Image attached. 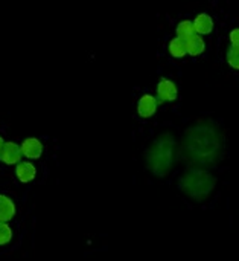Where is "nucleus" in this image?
<instances>
[{"mask_svg": "<svg viewBox=\"0 0 239 261\" xmlns=\"http://www.w3.org/2000/svg\"><path fill=\"white\" fill-rule=\"evenodd\" d=\"M157 106H159V101L156 96L150 95V93H145L139 98V102H137V115L143 119H148L151 116L156 115L157 112Z\"/></svg>", "mask_w": 239, "mask_h": 261, "instance_id": "obj_3", "label": "nucleus"}, {"mask_svg": "<svg viewBox=\"0 0 239 261\" xmlns=\"http://www.w3.org/2000/svg\"><path fill=\"white\" fill-rule=\"evenodd\" d=\"M20 150H21V154L27 159H40L41 154H43V144L40 139L37 138H27L21 142L20 145Z\"/></svg>", "mask_w": 239, "mask_h": 261, "instance_id": "obj_5", "label": "nucleus"}, {"mask_svg": "<svg viewBox=\"0 0 239 261\" xmlns=\"http://www.w3.org/2000/svg\"><path fill=\"white\" fill-rule=\"evenodd\" d=\"M15 176L21 184H29L37 176V168L32 162H18L15 167Z\"/></svg>", "mask_w": 239, "mask_h": 261, "instance_id": "obj_6", "label": "nucleus"}, {"mask_svg": "<svg viewBox=\"0 0 239 261\" xmlns=\"http://www.w3.org/2000/svg\"><path fill=\"white\" fill-rule=\"evenodd\" d=\"M168 52H169V55L174 57V58H183V57H186V55H188V50H186V43H185V40H182V38H178V37L172 38V40L169 41V44H168Z\"/></svg>", "mask_w": 239, "mask_h": 261, "instance_id": "obj_10", "label": "nucleus"}, {"mask_svg": "<svg viewBox=\"0 0 239 261\" xmlns=\"http://www.w3.org/2000/svg\"><path fill=\"white\" fill-rule=\"evenodd\" d=\"M186 43V50H188V55H192V57H198L204 52L206 49V43L203 40V37L200 34H194L191 37H188L185 40Z\"/></svg>", "mask_w": 239, "mask_h": 261, "instance_id": "obj_8", "label": "nucleus"}, {"mask_svg": "<svg viewBox=\"0 0 239 261\" xmlns=\"http://www.w3.org/2000/svg\"><path fill=\"white\" fill-rule=\"evenodd\" d=\"M15 216V203L5 194H0V222H11Z\"/></svg>", "mask_w": 239, "mask_h": 261, "instance_id": "obj_9", "label": "nucleus"}, {"mask_svg": "<svg viewBox=\"0 0 239 261\" xmlns=\"http://www.w3.org/2000/svg\"><path fill=\"white\" fill-rule=\"evenodd\" d=\"M214 18L206 14V12H201L195 17L194 20V28H195V32L200 34V35H209L212 31H214Z\"/></svg>", "mask_w": 239, "mask_h": 261, "instance_id": "obj_7", "label": "nucleus"}, {"mask_svg": "<svg viewBox=\"0 0 239 261\" xmlns=\"http://www.w3.org/2000/svg\"><path fill=\"white\" fill-rule=\"evenodd\" d=\"M3 144H5V141H3V138L0 136V153H2V148H3Z\"/></svg>", "mask_w": 239, "mask_h": 261, "instance_id": "obj_15", "label": "nucleus"}, {"mask_svg": "<svg viewBox=\"0 0 239 261\" xmlns=\"http://www.w3.org/2000/svg\"><path fill=\"white\" fill-rule=\"evenodd\" d=\"M12 240V229L8 222H0V246L8 245Z\"/></svg>", "mask_w": 239, "mask_h": 261, "instance_id": "obj_13", "label": "nucleus"}, {"mask_svg": "<svg viewBox=\"0 0 239 261\" xmlns=\"http://www.w3.org/2000/svg\"><path fill=\"white\" fill-rule=\"evenodd\" d=\"M156 92H157V101L159 102H174L178 96V89H177V84L168 78H163L159 81L157 87H156Z\"/></svg>", "mask_w": 239, "mask_h": 261, "instance_id": "obj_2", "label": "nucleus"}, {"mask_svg": "<svg viewBox=\"0 0 239 261\" xmlns=\"http://www.w3.org/2000/svg\"><path fill=\"white\" fill-rule=\"evenodd\" d=\"M226 60L232 69L239 70V46H233V44L229 46L227 54H226Z\"/></svg>", "mask_w": 239, "mask_h": 261, "instance_id": "obj_12", "label": "nucleus"}, {"mask_svg": "<svg viewBox=\"0 0 239 261\" xmlns=\"http://www.w3.org/2000/svg\"><path fill=\"white\" fill-rule=\"evenodd\" d=\"M21 150L20 145H17L15 142H5L2 153H0V161L6 165H17L21 161Z\"/></svg>", "mask_w": 239, "mask_h": 261, "instance_id": "obj_4", "label": "nucleus"}, {"mask_svg": "<svg viewBox=\"0 0 239 261\" xmlns=\"http://www.w3.org/2000/svg\"><path fill=\"white\" fill-rule=\"evenodd\" d=\"M180 185H182V190L186 194H189L191 197H194L197 200H201L214 190L215 179L209 173L194 170V171L186 173L182 177Z\"/></svg>", "mask_w": 239, "mask_h": 261, "instance_id": "obj_1", "label": "nucleus"}, {"mask_svg": "<svg viewBox=\"0 0 239 261\" xmlns=\"http://www.w3.org/2000/svg\"><path fill=\"white\" fill-rule=\"evenodd\" d=\"M175 32H177V37L182 38V40H186L188 37L197 34V32H195V28H194V21H191V20H183V21H180V23L177 24V28H175Z\"/></svg>", "mask_w": 239, "mask_h": 261, "instance_id": "obj_11", "label": "nucleus"}, {"mask_svg": "<svg viewBox=\"0 0 239 261\" xmlns=\"http://www.w3.org/2000/svg\"><path fill=\"white\" fill-rule=\"evenodd\" d=\"M229 40H230V44H233V46H239V28L233 29V31H230V34H229Z\"/></svg>", "mask_w": 239, "mask_h": 261, "instance_id": "obj_14", "label": "nucleus"}]
</instances>
